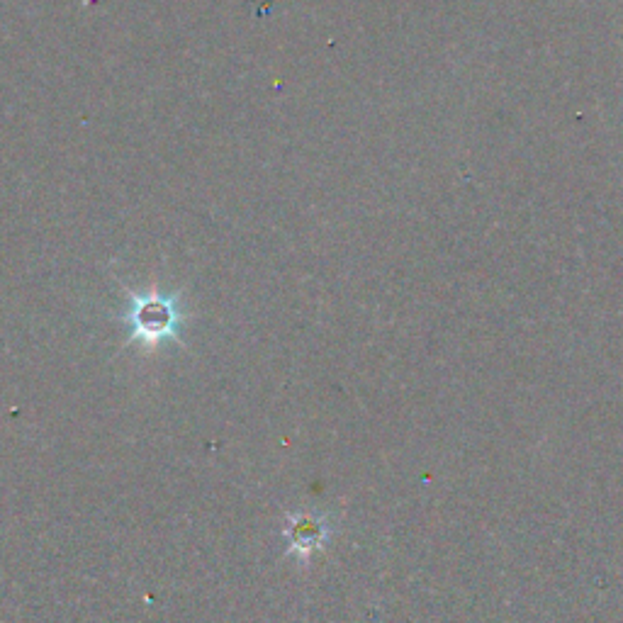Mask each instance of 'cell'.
Masks as SVG:
<instances>
[{
  "mask_svg": "<svg viewBox=\"0 0 623 623\" xmlns=\"http://www.w3.org/2000/svg\"><path fill=\"white\" fill-rule=\"evenodd\" d=\"M283 536L288 541V553L297 555L300 560H310L312 553L324 548L329 529L322 516L310 512H295L285 516Z\"/></svg>",
  "mask_w": 623,
  "mask_h": 623,
  "instance_id": "6da1fadb",
  "label": "cell"
},
{
  "mask_svg": "<svg viewBox=\"0 0 623 623\" xmlns=\"http://www.w3.org/2000/svg\"><path fill=\"white\" fill-rule=\"evenodd\" d=\"M173 322H176V317L168 310L166 302L161 300L147 302V305L139 307V312L134 314V324H137L139 336H142L144 341H149V344H156V341L171 334Z\"/></svg>",
  "mask_w": 623,
  "mask_h": 623,
  "instance_id": "7a4b0ae2",
  "label": "cell"
}]
</instances>
